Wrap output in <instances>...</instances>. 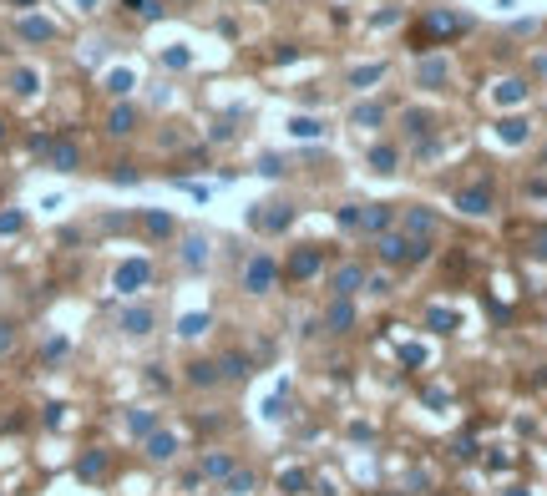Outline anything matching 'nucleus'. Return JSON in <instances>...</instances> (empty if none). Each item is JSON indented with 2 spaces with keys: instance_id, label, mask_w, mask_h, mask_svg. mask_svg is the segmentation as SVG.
I'll return each mask as SVG.
<instances>
[{
  "instance_id": "4be33fe9",
  "label": "nucleus",
  "mask_w": 547,
  "mask_h": 496,
  "mask_svg": "<svg viewBox=\"0 0 547 496\" xmlns=\"http://www.w3.org/2000/svg\"><path fill=\"white\" fill-rule=\"evenodd\" d=\"M218 370H223V380H249V360H244V355H223V364H218Z\"/></svg>"
},
{
  "instance_id": "393cba45",
  "label": "nucleus",
  "mask_w": 547,
  "mask_h": 496,
  "mask_svg": "<svg viewBox=\"0 0 547 496\" xmlns=\"http://www.w3.org/2000/svg\"><path fill=\"white\" fill-rule=\"evenodd\" d=\"M188 380H193V385H213V380H218V364H208V360L188 364Z\"/></svg>"
},
{
  "instance_id": "79ce46f5",
  "label": "nucleus",
  "mask_w": 547,
  "mask_h": 496,
  "mask_svg": "<svg viewBox=\"0 0 547 496\" xmlns=\"http://www.w3.org/2000/svg\"><path fill=\"white\" fill-rule=\"evenodd\" d=\"M20 6H31V0H20Z\"/></svg>"
},
{
  "instance_id": "a878e982",
  "label": "nucleus",
  "mask_w": 547,
  "mask_h": 496,
  "mask_svg": "<svg viewBox=\"0 0 547 496\" xmlns=\"http://www.w3.org/2000/svg\"><path fill=\"white\" fill-rule=\"evenodd\" d=\"M203 330H208V314H188L183 325H178V334H183V339H198Z\"/></svg>"
},
{
  "instance_id": "a19ab883",
  "label": "nucleus",
  "mask_w": 547,
  "mask_h": 496,
  "mask_svg": "<svg viewBox=\"0 0 547 496\" xmlns=\"http://www.w3.org/2000/svg\"><path fill=\"white\" fill-rule=\"evenodd\" d=\"M0 142H6V122H0Z\"/></svg>"
},
{
  "instance_id": "4468645a",
  "label": "nucleus",
  "mask_w": 547,
  "mask_h": 496,
  "mask_svg": "<svg viewBox=\"0 0 547 496\" xmlns=\"http://www.w3.org/2000/svg\"><path fill=\"white\" fill-rule=\"evenodd\" d=\"M132 127H137V112H132V106H117V112L106 117V132H112V137H127Z\"/></svg>"
},
{
  "instance_id": "2f4dec72",
  "label": "nucleus",
  "mask_w": 547,
  "mask_h": 496,
  "mask_svg": "<svg viewBox=\"0 0 547 496\" xmlns=\"http://www.w3.org/2000/svg\"><path fill=\"white\" fill-rule=\"evenodd\" d=\"M426 122H431L426 112H406V132H410V137H426V132H431Z\"/></svg>"
},
{
  "instance_id": "bb28decb",
  "label": "nucleus",
  "mask_w": 547,
  "mask_h": 496,
  "mask_svg": "<svg viewBox=\"0 0 547 496\" xmlns=\"http://www.w3.org/2000/svg\"><path fill=\"white\" fill-rule=\"evenodd\" d=\"M380 76H385V66H355V71H349V86H370Z\"/></svg>"
},
{
  "instance_id": "412c9836",
  "label": "nucleus",
  "mask_w": 547,
  "mask_h": 496,
  "mask_svg": "<svg viewBox=\"0 0 547 496\" xmlns=\"http://www.w3.org/2000/svg\"><path fill=\"white\" fill-rule=\"evenodd\" d=\"M142 228L152 233V239H172V218H167V213H147Z\"/></svg>"
},
{
  "instance_id": "b1692460",
  "label": "nucleus",
  "mask_w": 547,
  "mask_h": 496,
  "mask_svg": "<svg viewBox=\"0 0 547 496\" xmlns=\"http://www.w3.org/2000/svg\"><path fill=\"white\" fill-rule=\"evenodd\" d=\"M349 122H360V127H375V122H385V106H355V112H349Z\"/></svg>"
},
{
  "instance_id": "1a4fd4ad",
  "label": "nucleus",
  "mask_w": 547,
  "mask_h": 496,
  "mask_svg": "<svg viewBox=\"0 0 547 496\" xmlns=\"http://www.w3.org/2000/svg\"><path fill=\"white\" fill-rule=\"evenodd\" d=\"M147 278H152V264H147V258H132V264L117 269V289H122V294H137Z\"/></svg>"
},
{
  "instance_id": "20e7f679",
  "label": "nucleus",
  "mask_w": 547,
  "mask_h": 496,
  "mask_svg": "<svg viewBox=\"0 0 547 496\" xmlns=\"http://www.w3.org/2000/svg\"><path fill=\"white\" fill-rule=\"evenodd\" d=\"M471 26L466 15H451V10H431L426 20H421V36H431V41H451V36H462Z\"/></svg>"
},
{
  "instance_id": "c9c22d12",
  "label": "nucleus",
  "mask_w": 547,
  "mask_h": 496,
  "mask_svg": "<svg viewBox=\"0 0 547 496\" xmlns=\"http://www.w3.org/2000/svg\"><path fill=\"white\" fill-rule=\"evenodd\" d=\"M20 223H26L20 213H0V233H20Z\"/></svg>"
},
{
  "instance_id": "39448f33",
  "label": "nucleus",
  "mask_w": 547,
  "mask_h": 496,
  "mask_svg": "<svg viewBox=\"0 0 547 496\" xmlns=\"http://www.w3.org/2000/svg\"><path fill=\"white\" fill-rule=\"evenodd\" d=\"M360 289H365V269H360V264H340V269L330 274V294H335V299H355Z\"/></svg>"
},
{
  "instance_id": "72a5a7b5",
  "label": "nucleus",
  "mask_w": 547,
  "mask_h": 496,
  "mask_svg": "<svg viewBox=\"0 0 547 496\" xmlns=\"http://www.w3.org/2000/svg\"><path fill=\"white\" fill-rule=\"evenodd\" d=\"M258 172H264V178H284V157H258Z\"/></svg>"
},
{
  "instance_id": "7c9ffc66",
  "label": "nucleus",
  "mask_w": 547,
  "mask_h": 496,
  "mask_svg": "<svg viewBox=\"0 0 547 496\" xmlns=\"http://www.w3.org/2000/svg\"><path fill=\"white\" fill-rule=\"evenodd\" d=\"M501 137H507V142H522V137H527V122H522V117H507V122H501Z\"/></svg>"
},
{
  "instance_id": "f704fd0d",
  "label": "nucleus",
  "mask_w": 547,
  "mask_h": 496,
  "mask_svg": "<svg viewBox=\"0 0 547 496\" xmlns=\"http://www.w3.org/2000/svg\"><path fill=\"white\" fill-rule=\"evenodd\" d=\"M304 481H310L304 471H284V491H289V496H299V491H304Z\"/></svg>"
},
{
  "instance_id": "a211bd4d",
  "label": "nucleus",
  "mask_w": 547,
  "mask_h": 496,
  "mask_svg": "<svg viewBox=\"0 0 547 496\" xmlns=\"http://www.w3.org/2000/svg\"><path fill=\"white\" fill-rule=\"evenodd\" d=\"M122 330L127 334H152V309H127L122 314Z\"/></svg>"
},
{
  "instance_id": "2eb2a0df",
  "label": "nucleus",
  "mask_w": 547,
  "mask_h": 496,
  "mask_svg": "<svg viewBox=\"0 0 547 496\" xmlns=\"http://www.w3.org/2000/svg\"><path fill=\"white\" fill-rule=\"evenodd\" d=\"M370 167H375V172H396L401 167V153H396V147H370Z\"/></svg>"
},
{
  "instance_id": "ea45409f",
  "label": "nucleus",
  "mask_w": 547,
  "mask_h": 496,
  "mask_svg": "<svg viewBox=\"0 0 547 496\" xmlns=\"http://www.w3.org/2000/svg\"><path fill=\"white\" fill-rule=\"evenodd\" d=\"M122 6H127V10H142V6H147V0H122Z\"/></svg>"
},
{
  "instance_id": "9d476101",
  "label": "nucleus",
  "mask_w": 547,
  "mask_h": 496,
  "mask_svg": "<svg viewBox=\"0 0 547 496\" xmlns=\"http://www.w3.org/2000/svg\"><path fill=\"white\" fill-rule=\"evenodd\" d=\"M456 208H462L466 218H487V213H492V187H466V192H456Z\"/></svg>"
},
{
  "instance_id": "6ab92c4d",
  "label": "nucleus",
  "mask_w": 547,
  "mask_h": 496,
  "mask_svg": "<svg viewBox=\"0 0 547 496\" xmlns=\"http://www.w3.org/2000/svg\"><path fill=\"white\" fill-rule=\"evenodd\" d=\"M20 36H26V41H51L56 26H51V20H36V15H31V20H20Z\"/></svg>"
},
{
  "instance_id": "7ed1b4c3",
  "label": "nucleus",
  "mask_w": 547,
  "mask_h": 496,
  "mask_svg": "<svg viewBox=\"0 0 547 496\" xmlns=\"http://www.w3.org/2000/svg\"><path fill=\"white\" fill-rule=\"evenodd\" d=\"M375 258H380L385 269H401V264H410V239H406L401 228L380 233V239H375Z\"/></svg>"
},
{
  "instance_id": "f03ea898",
  "label": "nucleus",
  "mask_w": 547,
  "mask_h": 496,
  "mask_svg": "<svg viewBox=\"0 0 547 496\" xmlns=\"http://www.w3.org/2000/svg\"><path fill=\"white\" fill-rule=\"evenodd\" d=\"M249 223L258 228V233H284L294 223V208L289 203H258L254 213H249Z\"/></svg>"
},
{
  "instance_id": "0eeeda50",
  "label": "nucleus",
  "mask_w": 547,
  "mask_h": 496,
  "mask_svg": "<svg viewBox=\"0 0 547 496\" xmlns=\"http://www.w3.org/2000/svg\"><path fill=\"white\" fill-rule=\"evenodd\" d=\"M396 218H401V213L390 208V203H365V223H360V228L380 239V233H390V228H396Z\"/></svg>"
},
{
  "instance_id": "9b49d317",
  "label": "nucleus",
  "mask_w": 547,
  "mask_h": 496,
  "mask_svg": "<svg viewBox=\"0 0 547 496\" xmlns=\"http://www.w3.org/2000/svg\"><path fill=\"white\" fill-rule=\"evenodd\" d=\"M406 239H436V213L406 208Z\"/></svg>"
},
{
  "instance_id": "6e6552de",
  "label": "nucleus",
  "mask_w": 547,
  "mask_h": 496,
  "mask_svg": "<svg viewBox=\"0 0 547 496\" xmlns=\"http://www.w3.org/2000/svg\"><path fill=\"white\" fill-rule=\"evenodd\" d=\"M324 269V253L319 248H294V258H289V278L294 284H304L310 274H319Z\"/></svg>"
},
{
  "instance_id": "ddd939ff",
  "label": "nucleus",
  "mask_w": 547,
  "mask_h": 496,
  "mask_svg": "<svg viewBox=\"0 0 547 496\" xmlns=\"http://www.w3.org/2000/svg\"><path fill=\"white\" fill-rule=\"evenodd\" d=\"M172 451H178V436H167V430H152L147 456H152V461H172Z\"/></svg>"
},
{
  "instance_id": "c756f323",
  "label": "nucleus",
  "mask_w": 547,
  "mask_h": 496,
  "mask_svg": "<svg viewBox=\"0 0 547 496\" xmlns=\"http://www.w3.org/2000/svg\"><path fill=\"white\" fill-rule=\"evenodd\" d=\"M203 471H208V476H228V471H233V456H203Z\"/></svg>"
},
{
  "instance_id": "dca6fc26",
  "label": "nucleus",
  "mask_w": 547,
  "mask_h": 496,
  "mask_svg": "<svg viewBox=\"0 0 547 496\" xmlns=\"http://www.w3.org/2000/svg\"><path fill=\"white\" fill-rule=\"evenodd\" d=\"M203 258H208V239H203V233H193V239L183 243V264L188 269H203Z\"/></svg>"
},
{
  "instance_id": "f3484780",
  "label": "nucleus",
  "mask_w": 547,
  "mask_h": 496,
  "mask_svg": "<svg viewBox=\"0 0 547 496\" xmlns=\"http://www.w3.org/2000/svg\"><path fill=\"white\" fill-rule=\"evenodd\" d=\"M335 223H340L345 233H360V223H365V203H345V208L335 213Z\"/></svg>"
},
{
  "instance_id": "aec40b11",
  "label": "nucleus",
  "mask_w": 547,
  "mask_h": 496,
  "mask_svg": "<svg viewBox=\"0 0 547 496\" xmlns=\"http://www.w3.org/2000/svg\"><path fill=\"white\" fill-rule=\"evenodd\" d=\"M127 430H132V436H152V430H158V416L152 411H132L127 416Z\"/></svg>"
},
{
  "instance_id": "f257e3e1",
  "label": "nucleus",
  "mask_w": 547,
  "mask_h": 496,
  "mask_svg": "<svg viewBox=\"0 0 547 496\" xmlns=\"http://www.w3.org/2000/svg\"><path fill=\"white\" fill-rule=\"evenodd\" d=\"M279 278H284V269L274 264L269 253H249V258H244V274H238V284H244V294L258 299V294H274Z\"/></svg>"
},
{
  "instance_id": "423d86ee",
  "label": "nucleus",
  "mask_w": 547,
  "mask_h": 496,
  "mask_svg": "<svg viewBox=\"0 0 547 496\" xmlns=\"http://www.w3.org/2000/svg\"><path fill=\"white\" fill-rule=\"evenodd\" d=\"M324 330H330V334H349V330H355V299H330V309H324Z\"/></svg>"
},
{
  "instance_id": "cd10ccee",
  "label": "nucleus",
  "mask_w": 547,
  "mask_h": 496,
  "mask_svg": "<svg viewBox=\"0 0 547 496\" xmlns=\"http://www.w3.org/2000/svg\"><path fill=\"white\" fill-rule=\"evenodd\" d=\"M289 132H294V137H319L324 127H319L314 117H294V122H289Z\"/></svg>"
},
{
  "instance_id": "58836bf2",
  "label": "nucleus",
  "mask_w": 547,
  "mask_h": 496,
  "mask_svg": "<svg viewBox=\"0 0 547 496\" xmlns=\"http://www.w3.org/2000/svg\"><path fill=\"white\" fill-rule=\"evenodd\" d=\"M117 183H137V167H127V162H117V172H112Z\"/></svg>"
},
{
  "instance_id": "e433bc0d",
  "label": "nucleus",
  "mask_w": 547,
  "mask_h": 496,
  "mask_svg": "<svg viewBox=\"0 0 547 496\" xmlns=\"http://www.w3.org/2000/svg\"><path fill=\"white\" fill-rule=\"evenodd\" d=\"M106 86H112V92H117V97H127V92H132V76H127V71H117V76H112V81H106Z\"/></svg>"
},
{
  "instance_id": "4c0bfd02",
  "label": "nucleus",
  "mask_w": 547,
  "mask_h": 496,
  "mask_svg": "<svg viewBox=\"0 0 547 496\" xmlns=\"http://www.w3.org/2000/svg\"><path fill=\"white\" fill-rule=\"evenodd\" d=\"M102 471H106L102 456H86V461H81V476H102Z\"/></svg>"
},
{
  "instance_id": "f8f14e48",
  "label": "nucleus",
  "mask_w": 547,
  "mask_h": 496,
  "mask_svg": "<svg viewBox=\"0 0 547 496\" xmlns=\"http://www.w3.org/2000/svg\"><path fill=\"white\" fill-rule=\"evenodd\" d=\"M46 153H51V167H61V172H76V162H81V153L71 142H51Z\"/></svg>"
},
{
  "instance_id": "5701e85b",
  "label": "nucleus",
  "mask_w": 547,
  "mask_h": 496,
  "mask_svg": "<svg viewBox=\"0 0 547 496\" xmlns=\"http://www.w3.org/2000/svg\"><path fill=\"white\" fill-rule=\"evenodd\" d=\"M446 76H451V66H446L441 56H436V61H421V86H431V81H446Z\"/></svg>"
},
{
  "instance_id": "c85d7f7f",
  "label": "nucleus",
  "mask_w": 547,
  "mask_h": 496,
  "mask_svg": "<svg viewBox=\"0 0 547 496\" xmlns=\"http://www.w3.org/2000/svg\"><path fill=\"white\" fill-rule=\"evenodd\" d=\"M11 86H15L20 97H36V71H26V66H20V71L11 76Z\"/></svg>"
},
{
  "instance_id": "473e14b6",
  "label": "nucleus",
  "mask_w": 547,
  "mask_h": 496,
  "mask_svg": "<svg viewBox=\"0 0 547 496\" xmlns=\"http://www.w3.org/2000/svg\"><path fill=\"white\" fill-rule=\"evenodd\" d=\"M223 481H228V491H233V496H244V491L254 486V476H249V471H228Z\"/></svg>"
}]
</instances>
